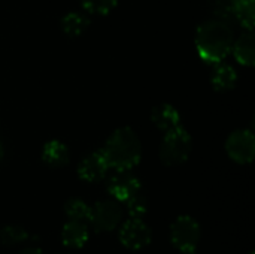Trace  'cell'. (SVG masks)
<instances>
[{
	"label": "cell",
	"instance_id": "cell-1",
	"mask_svg": "<svg viewBox=\"0 0 255 254\" xmlns=\"http://www.w3.org/2000/svg\"><path fill=\"white\" fill-rule=\"evenodd\" d=\"M233 40L232 25L214 18L205 21L196 33V48L200 58L212 64L221 63L232 52Z\"/></svg>",
	"mask_w": 255,
	"mask_h": 254
},
{
	"label": "cell",
	"instance_id": "cell-21",
	"mask_svg": "<svg viewBox=\"0 0 255 254\" xmlns=\"http://www.w3.org/2000/svg\"><path fill=\"white\" fill-rule=\"evenodd\" d=\"M81 3L85 7V10H88L91 13L106 15L108 12H111L115 7L117 0H81Z\"/></svg>",
	"mask_w": 255,
	"mask_h": 254
},
{
	"label": "cell",
	"instance_id": "cell-3",
	"mask_svg": "<svg viewBox=\"0 0 255 254\" xmlns=\"http://www.w3.org/2000/svg\"><path fill=\"white\" fill-rule=\"evenodd\" d=\"M191 153V136L182 127L164 135L160 147V159L167 166H178L187 162Z\"/></svg>",
	"mask_w": 255,
	"mask_h": 254
},
{
	"label": "cell",
	"instance_id": "cell-18",
	"mask_svg": "<svg viewBox=\"0 0 255 254\" xmlns=\"http://www.w3.org/2000/svg\"><path fill=\"white\" fill-rule=\"evenodd\" d=\"M211 12L214 19L223 21L226 24H233L236 22L233 7H232V0H212L211 3Z\"/></svg>",
	"mask_w": 255,
	"mask_h": 254
},
{
	"label": "cell",
	"instance_id": "cell-4",
	"mask_svg": "<svg viewBox=\"0 0 255 254\" xmlns=\"http://www.w3.org/2000/svg\"><path fill=\"white\" fill-rule=\"evenodd\" d=\"M200 235H202V231H200L199 223L188 216L178 217L170 229L172 243L182 253L196 250Z\"/></svg>",
	"mask_w": 255,
	"mask_h": 254
},
{
	"label": "cell",
	"instance_id": "cell-9",
	"mask_svg": "<svg viewBox=\"0 0 255 254\" xmlns=\"http://www.w3.org/2000/svg\"><path fill=\"white\" fill-rule=\"evenodd\" d=\"M109 166L102 154V151H94L88 154L78 168V175L87 183H97L105 178Z\"/></svg>",
	"mask_w": 255,
	"mask_h": 254
},
{
	"label": "cell",
	"instance_id": "cell-20",
	"mask_svg": "<svg viewBox=\"0 0 255 254\" xmlns=\"http://www.w3.org/2000/svg\"><path fill=\"white\" fill-rule=\"evenodd\" d=\"M127 210H128V214L134 219H142L146 211H148V201L146 198L142 195V192L139 190L137 193H134L131 198H128L127 201Z\"/></svg>",
	"mask_w": 255,
	"mask_h": 254
},
{
	"label": "cell",
	"instance_id": "cell-13",
	"mask_svg": "<svg viewBox=\"0 0 255 254\" xmlns=\"http://www.w3.org/2000/svg\"><path fill=\"white\" fill-rule=\"evenodd\" d=\"M69 150L67 147L60 141H49L45 144L42 150V159L48 166L60 168L69 163Z\"/></svg>",
	"mask_w": 255,
	"mask_h": 254
},
{
	"label": "cell",
	"instance_id": "cell-15",
	"mask_svg": "<svg viewBox=\"0 0 255 254\" xmlns=\"http://www.w3.org/2000/svg\"><path fill=\"white\" fill-rule=\"evenodd\" d=\"M235 19L247 30H253L255 24V0H232Z\"/></svg>",
	"mask_w": 255,
	"mask_h": 254
},
{
	"label": "cell",
	"instance_id": "cell-24",
	"mask_svg": "<svg viewBox=\"0 0 255 254\" xmlns=\"http://www.w3.org/2000/svg\"><path fill=\"white\" fill-rule=\"evenodd\" d=\"M182 254H197V253H196V250H191V252H185V253H182Z\"/></svg>",
	"mask_w": 255,
	"mask_h": 254
},
{
	"label": "cell",
	"instance_id": "cell-22",
	"mask_svg": "<svg viewBox=\"0 0 255 254\" xmlns=\"http://www.w3.org/2000/svg\"><path fill=\"white\" fill-rule=\"evenodd\" d=\"M18 254H43L39 249H24L21 250Z\"/></svg>",
	"mask_w": 255,
	"mask_h": 254
},
{
	"label": "cell",
	"instance_id": "cell-6",
	"mask_svg": "<svg viewBox=\"0 0 255 254\" xmlns=\"http://www.w3.org/2000/svg\"><path fill=\"white\" fill-rule=\"evenodd\" d=\"M226 151L241 165L251 163L255 156V138L251 130H236L226 141Z\"/></svg>",
	"mask_w": 255,
	"mask_h": 254
},
{
	"label": "cell",
	"instance_id": "cell-17",
	"mask_svg": "<svg viewBox=\"0 0 255 254\" xmlns=\"http://www.w3.org/2000/svg\"><path fill=\"white\" fill-rule=\"evenodd\" d=\"M64 211L66 216L70 220H76V222H88L90 220V211L91 208L81 199H69L64 205Z\"/></svg>",
	"mask_w": 255,
	"mask_h": 254
},
{
	"label": "cell",
	"instance_id": "cell-19",
	"mask_svg": "<svg viewBox=\"0 0 255 254\" xmlns=\"http://www.w3.org/2000/svg\"><path fill=\"white\" fill-rule=\"evenodd\" d=\"M28 232L19 226H4L0 231V243L3 246H15L28 240Z\"/></svg>",
	"mask_w": 255,
	"mask_h": 254
},
{
	"label": "cell",
	"instance_id": "cell-10",
	"mask_svg": "<svg viewBox=\"0 0 255 254\" xmlns=\"http://www.w3.org/2000/svg\"><path fill=\"white\" fill-rule=\"evenodd\" d=\"M151 118H152V123L164 133L181 127V115L176 111V108L169 103H161L155 106L152 109Z\"/></svg>",
	"mask_w": 255,
	"mask_h": 254
},
{
	"label": "cell",
	"instance_id": "cell-25",
	"mask_svg": "<svg viewBox=\"0 0 255 254\" xmlns=\"http://www.w3.org/2000/svg\"><path fill=\"white\" fill-rule=\"evenodd\" d=\"M250 254H254V253H250Z\"/></svg>",
	"mask_w": 255,
	"mask_h": 254
},
{
	"label": "cell",
	"instance_id": "cell-14",
	"mask_svg": "<svg viewBox=\"0 0 255 254\" xmlns=\"http://www.w3.org/2000/svg\"><path fill=\"white\" fill-rule=\"evenodd\" d=\"M211 81H212V85H214L215 90L227 91V90H232L236 85L238 73H236L235 67H232L230 64L218 63L217 67L212 72Z\"/></svg>",
	"mask_w": 255,
	"mask_h": 254
},
{
	"label": "cell",
	"instance_id": "cell-2",
	"mask_svg": "<svg viewBox=\"0 0 255 254\" xmlns=\"http://www.w3.org/2000/svg\"><path fill=\"white\" fill-rule=\"evenodd\" d=\"M100 151L108 166L115 171H130L142 157L140 141L130 127L117 129Z\"/></svg>",
	"mask_w": 255,
	"mask_h": 254
},
{
	"label": "cell",
	"instance_id": "cell-8",
	"mask_svg": "<svg viewBox=\"0 0 255 254\" xmlns=\"http://www.w3.org/2000/svg\"><path fill=\"white\" fill-rule=\"evenodd\" d=\"M106 187L112 198L126 202L140 190V181L130 171H115V174L109 177Z\"/></svg>",
	"mask_w": 255,
	"mask_h": 254
},
{
	"label": "cell",
	"instance_id": "cell-23",
	"mask_svg": "<svg viewBox=\"0 0 255 254\" xmlns=\"http://www.w3.org/2000/svg\"><path fill=\"white\" fill-rule=\"evenodd\" d=\"M3 157V147H1V144H0V159Z\"/></svg>",
	"mask_w": 255,
	"mask_h": 254
},
{
	"label": "cell",
	"instance_id": "cell-7",
	"mask_svg": "<svg viewBox=\"0 0 255 254\" xmlns=\"http://www.w3.org/2000/svg\"><path fill=\"white\" fill-rule=\"evenodd\" d=\"M151 240L152 232L142 222V219L131 217L130 220L124 222L120 229V241L130 250H142L149 246Z\"/></svg>",
	"mask_w": 255,
	"mask_h": 254
},
{
	"label": "cell",
	"instance_id": "cell-16",
	"mask_svg": "<svg viewBox=\"0 0 255 254\" xmlns=\"http://www.w3.org/2000/svg\"><path fill=\"white\" fill-rule=\"evenodd\" d=\"M88 25H90V19L81 12H69L66 16L61 18V28L70 37H76L82 34Z\"/></svg>",
	"mask_w": 255,
	"mask_h": 254
},
{
	"label": "cell",
	"instance_id": "cell-12",
	"mask_svg": "<svg viewBox=\"0 0 255 254\" xmlns=\"http://www.w3.org/2000/svg\"><path fill=\"white\" fill-rule=\"evenodd\" d=\"M61 241L69 249H81L88 241V228L84 222L70 220L61 232Z\"/></svg>",
	"mask_w": 255,
	"mask_h": 254
},
{
	"label": "cell",
	"instance_id": "cell-11",
	"mask_svg": "<svg viewBox=\"0 0 255 254\" xmlns=\"http://www.w3.org/2000/svg\"><path fill=\"white\" fill-rule=\"evenodd\" d=\"M232 51L235 54V58L241 64L253 66L255 61V40L253 30H248L242 36H239L238 40H233Z\"/></svg>",
	"mask_w": 255,
	"mask_h": 254
},
{
	"label": "cell",
	"instance_id": "cell-5",
	"mask_svg": "<svg viewBox=\"0 0 255 254\" xmlns=\"http://www.w3.org/2000/svg\"><path fill=\"white\" fill-rule=\"evenodd\" d=\"M123 219V210L115 201L97 202L90 211V223L97 232L114 231Z\"/></svg>",
	"mask_w": 255,
	"mask_h": 254
}]
</instances>
